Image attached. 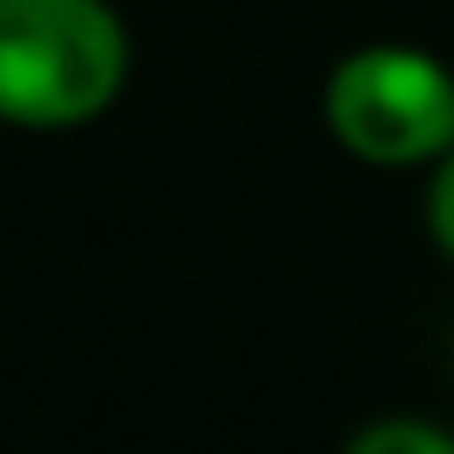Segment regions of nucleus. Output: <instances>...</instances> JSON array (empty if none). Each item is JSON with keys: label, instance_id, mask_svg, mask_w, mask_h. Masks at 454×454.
I'll list each match as a JSON object with an SVG mask.
<instances>
[{"label": "nucleus", "instance_id": "f257e3e1", "mask_svg": "<svg viewBox=\"0 0 454 454\" xmlns=\"http://www.w3.org/2000/svg\"><path fill=\"white\" fill-rule=\"evenodd\" d=\"M128 87V27L107 0H0V121L81 128Z\"/></svg>", "mask_w": 454, "mask_h": 454}, {"label": "nucleus", "instance_id": "f03ea898", "mask_svg": "<svg viewBox=\"0 0 454 454\" xmlns=\"http://www.w3.org/2000/svg\"><path fill=\"white\" fill-rule=\"evenodd\" d=\"M327 128L368 168H427L454 147V74L421 47H361L327 74Z\"/></svg>", "mask_w": 454, "mask_h": 454}, {"label": "nucleus", "instance_id": "7ed1b4c3", "mask_svg": "<svg viewBox=\"0 0 454 454\" xmlns=\"http://www.w3.org/2000/svg\"><path fill=\"white\" fill-rule=\"evenodd\" d=\"M340 454H454V434L414 414H387V421H368Z\"/></svg>", "mask_w": 454, "mask_h": 454}, {"label": "nucleus", "instance_id": "20e7f679", "mask_svg": "<svg viewBox=\"0 0 454 454\" xmlns=\"http://www.w3.org/2000/svg\"><path fill=\"white\" fill-rule=\"evenodd\" d=\"M427 234L454 261V147L434 160V181H427Z\"/></svg>", "mask_w": 454, "mask_h": 454}]
</instances>
